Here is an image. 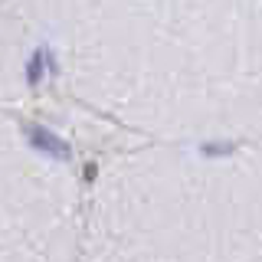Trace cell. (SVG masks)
Masks as SVG:
<instances>
[{
    "mask_svg": "<svg viewBox=\"0 0 262 262\" xmlns=\"http://www.w3.org/2000/svg\"><path fill=\"white\" fill-rule=\"evenodd\" d=\"M30 144L39 147V151H46V154H53V158H69V147L56 135H49L46 128H30Z\"/></svg>",
    "mask_w": 262,
    "mask_h": 262,
    "instance_id": "1",
    "label": "cell"
},
{
    "mask_svg": "<svg viewBox=\"0 0 262 262\" xmlns=\"http://www.w3.org/2000/svg\"><path fill=\"white\" fill-rule=\"evenodd\" d=\"M43 66H46V53H36V56L30 59V66H27L30 82H39V79H43Z\"/></svg>",
    "mask_w": 262,
    "mask_h": 262,
    "instance_id": "2",
    "label": "cell"
},
{
    "mask_svg": "<svg viewBox=\"0 0 262 262\" xmlns=\"http://www.w3.org/2000/svg\"><path fill=\"white\" fill-rule=\"evenodd\" d=\"M203 151H207V154H226V151H233V147H229V144H207Z\"/></svg>",
    "mask_w": 262,
    "mask_h": 262,
    "instance_id": "3",
    "label": "cell"
}]
</instances>
